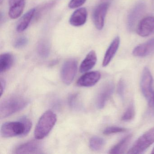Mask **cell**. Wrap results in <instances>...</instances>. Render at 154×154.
I'll return each instance as SVG.
<instances>
[{"instance_id": "4fadbf2b", "label": "cell", "mask_w": 154, "mask_h": 154, "mask_svg": "<svg viewBox=\"0 0 154 154\" xmlns=\"http://www.w3.org/2000/svg\"><path fill=\"white\" fill-rule=\"evenodd\" d=\"M154 52V38H151L144 44L136 47L133 51V55L138 57H145Z\"/></svg>"}, {"instance_id": "f1b7e54d", "label": "cell", "mask_w": 154, "mask_h": 154, "mask_svg": "<svg viewBox=\"0 0 154 154\" xmlns=\"http://www.w3.org/2000/svg\"><path fill=\"white\" fill-rule=\"evenodd\" d=\"M151 153H152V154H154V148L153 149V150H152Z\"/></svg>"}, {"instance_id": "3957f363", "label": "cell", "mask_w": 154, "mask_h": 154, "mask_svg": "<svg viewBox=\"0 0 154 154\" xmlns=\"http://www.w3.org/2000/svg\"><path fill=\"white\" fill-rule=\"evenodd\" d=\"M1 134L3 137L16 136L24 137L27 135L24 122L20 119L18 122H11L4 123L1 129Z\"/></svg>"}, {"instance_id": "9a60e30c", "label": "cell", "mask_w": 154, "mask_h": 154, "mask_svg": "<svg viewBox=\"0 0 154 154\" xmlns=\"http://www.w3.org/2000/svg\"><path fill=\"white\" fill-rule=\"evenodd\" d=\"M87 12L85 8H80L73 12L69 20L70 24L75 27H79L85 24L87 20Z\"/></svg>"}, {"instance_id": "603a6c76", "label": "cell", "mask_w": 154, "mask_h": 154, "mask_svg": "<svg viewBox=\"0 0 154 154\" xmlns=\"http://www.w3.org/2000/svg\"><path fill=\"white\" fill-rule=\"evenodd\" d=\"M135 108L132 103L128 107L122 117V120L128 121L132 119L135 116Z\"/></svg>"}, {"instance_id": "d6986e66", "label": "cell", "mask_w": 154, "mask_h": 154, "mask_svg": "<svg viewBox=\"0 0 154 154\" xmlns=\"http://www.w3.org/2000/svg\"><path fill=\"white\" fill-rule=\"evenodd\" d=\"M14 62L13 55L10 53H5L0 57V72H4L10 69Z\"/></svg>"}, {"instance_id": "5b68a950", "label": "cell", "mask_w": 154, "mask_h": 154, "mask_svg": "<svg viewBox=\"0 0 154 154\" xmlns=\"http://www.w3.org/2000/svg\"><path fill=\"white\" fill-rule=\"evenodd\" d=\"M153 78L150 71L148 67L144 68L142 72L140 85L141 92L146 98L149 105L152 104L153 100Z\"/></svg>"}, {"instance_id": "4316f807", "label": "cell", "mask_w": 154, "mask_h": 154, "mask_svg": "<svg viewBox=\"0 0 154 154\" xmlns=\"http://www.w3.org/2000/svg\"><path fill=\"white\" fill-rule=\"evenodd\" d=\"M118 93L120 96L123 98L124 97V91H125V84L124 81L120 80L119 82L118 85Z\"/></svg>"}, {"instance_id": "f546056e", "label": "cell", "mask_w": 154, "mask_h": 154, "mask_svg": "<svg viewBox=\"0 0 154 154\" xmlns=\"http://www.w3.org/2000/svg\"><path fill=\"white\" fill-rule=\"evenodd\" d=\"M153 100H154V96H153Z\"/></svg>"}, {"instance_id": "e0dca14e", "label": "cell", "mask_w": 154, "mask_h": 154, "mask_svg": "<svg viewBox=\"0 0 154 154\" xmlns=\"http://www.w3.org/2000/svg\"><path fill=\"white\" fill-rule=\"evenodd\" d=\"M97 57L95 51H90L80 66V72H85L91 69L96 64Z\"/></svg>"}, {"instance_id": "484cf974", "label": "cell", "mask_w": 154, "mask_h": 154, "mask_svg": "<svg viewBox=\"0 0 154 154\" xmlns=\"http://www.w3.org/2000/svg\"><path fill=\"white\" fill-rule=\"evenodd\" d=\"M86 0H71L68 7L71 9H75L82 6Z\"/></svg>"}, {"instance_id": "d4e9b609", "label": "cell", "mask_w": 154, "mask_h": 154, "mask_svg": "<svg viewBox=\"0 0 154 154\" xmlns=\"http://www.w3.org/2000/svg\"><path fill=\"white\" fill-rule=\"evenodd\" d=\"M28 43V39L25 37H21L16 40L14 46L16 48H21L26 46Z\"/></svg>"}, {"instance_id": "44dd1931", "label": "cell", "mask_w": 154, "mask_h": 154, "mask_svg": "<svg viewBox=\"0 0 154 154\" xmlns=\"http://www.w3.org/2000/svg\"><path fill=\"white\" fill-rule=\"evenodd\" d=\"M37 52L38 55L42 58L48 57L50 52L49 43L45 40H42L39 42L38 45Z\"/></svg>"}, {"instance_id": "7402d4cb", "label": "cell", "mask_w": 154, "mask_h": 154, "mask_svg": "<svg viewBox=\"0 0 154 154\" xmlns=\"http://www.w3.org/2000/svg\"><path fill=\"white\" fill-rule=\"evenodd\" d=\"M105 144V140L100 137L94 136L90 139V147L94 151H98L101 149L104 146Z\"/></svg>"}, {"instance_id": "7a4b0ae2", "label": "cell", "mask_w": 154, "mask_h": 154, "mask_svg": "<svg viewBox=\"0 0 154 154\" xmlns=\"http://www.w3.org/2000/svg\"><path fill=\"white\" fill-rule=\"evenodd\" d=\"M57 116L51 110L45 112L40 117L36 126L35 136L36 139L41 140L50 133L56 123Z\"/></svg>"}, {"instance_id": "8fae6325", "label": "cell", "mask_w": 154, "mask_h": 154, "mask_svg": "<svg viewBox=\"0 0 154 154\" xmlns=\"http://www.w3.org/2000/svg\"><path fill=\"white\" fill-rule=\"evenodd\" d=\"M100 73L98 71L89 72L82 75L77 82L81 87H91L95 85L100 79Z\"/></svg>"}, {"instance_id": "5bb4252c", "label": "cell", "mask_w": 154, "mask_h": 154, "mask_svg": "<svg viewBox=\"0 0 154 154\" xmlns=\"http://www.w3.org/2000/svg\"><path fill=\"white\" fill-rule=\"evenodd\" d=\"M9 6L10 17L16 19L19 17L24 11L25 0H9Z\"/></svg>"}, {"instance_id": "30bf717a", "label": "cell", "mask_w": 154, "mask_h": 154, "mask_svg": "<svg viewBox=\"0 0 154 154\" xmlns=\"http://www.w3.org/2000/svg\"><path fill=\"white\" fill-rule=\"evenodd\" d=\"M42 146L36 140H31L19 146L16 149V154H39L42 153Z\"/></svg>"}, {"instance_id": "2e32d148", "label": "cell", "mask_w": 154, "mask_h": 154, "mask_svg": "<svg viewBox=\"0 0 154 154\" xmlns=\"http://www.w3.org/2000/svg\"><path fill=\"white\" fill-rule=\"evenodd\" d=\"M119 37H117L112 42L105 53L103 61V66L105 67L110 62L116 54L119 48Z\"/></svg>"}, {"instance_id": "52a82bcc", "label": "cell", "mask_w": 154, "mask_h": 154, "mask_svg": "<svg viewBox=\"0 0 154 154\" xmlns=\"http://www.w3.org/2000/svg\"><path fill=\"white\" fill-rule=\"evenodd\" d=\"M109 7L108 2H104L95 8L92 14L93 20L97 29L101 30L103 27L105 17Z\"/></svg>"}, {"instance_id": "277c9868", "label": "cell", "mask_w": 154, "mask_h": 154, "mask_svg": "<svg viewBox=\"0 0 154 154\" xmlns=\"http://www.w3.org/2000/svg\"><path fill=\"white\" fill-rule=\"evenodd\" d=\"M154 142V127L140 137L128 151V154H140Z\"/></svg>"}, {"instance_id": "ba28073f", "label": "cell", "mask_w": 154, "mask_h": 154, "mask_svg": "<svg viewBox=\"0 0 154 154\" xmlns=\"http://www.w3.org/2000/svg\"><path fill=\"white\" fill-rule=\"evenodd\" d=\"M114 85L112 82L105 84L100 90L96 99V105L98 108H104L107 100H109L114 90Z\"/></svg>"}, {"instance_id": "ffe728a7", "label": "cell", "mask_w": 154, "mask_h": 154, "mask_svg": "<svg viewBox=\"0 0 154 154\" xmlns=\"http://www.w3.org/2000/svg\"><path fill=\"white\" fill-rule=\"evenodd\" d=\"M132 135H129L120 141L117 145L114 146L110 150L109 153L110 154H123L125 150L127 149L131 140Z\"/></svg>"}, {"instance_id": "6da1fadb", "label": "cell", "mask_w": 154, "mask_h": 154, "mask_svg": "<svg viewBox=\"0 0 154 154\" xmlns=\"http://www.w3.org/2000/svg\"><path fill=\"white\" fill-rule=\"evenodd\" d=\"M29 103L28 99L19 95H13L4 99L0 105V118L4 119L23 109Z\"/></svg>"}, {"instance_id": "4dcf8cb0", "label": "cell", "mask_w": 154, "mask_h": 154, "mask_svg": "<svg viewBox=\"0 0 154 154\" xmlns=\"http://www.w3.org/2000/svg\"><path fill=\"white\" fill-rule=\"evenodd\" d=\"M104 1H107V0H104Z\"/></svg>"}, {"instance_id": "83f0119b", "label": "cell", "mask_w": 154, "mask_h": 154, "mask_svg": "<svg viewBox=\"0 0 154 154\" xmlns=\"http://www.w3.org/2000/svg\"><path fill=\"white\" fill-rule=\"evenodd\" d=\"M6 81L4 79L1 78V95L2 96V94H3V92H4V90H5V87H6Z\"/></svg>"}, {"instance_id": "9c48e42d", "label": "cell", "mask_w": 154, "mask_h": 154, "mask_svg": "<svg viewBox=\"0 0 154 154\" xmlns=\"http://www.w3.org/2000/svg\"><path fill=\"white\" fill-rule=\"evenodd\" d=\"M137 32L144 37L154 34V17H147L141 20L137 27Z\"/></svg>"}, {"instance_id": "8992f818", "label": "cell", "mask_w": 154, "mask_h": 154, "mask_svg": "<svg viewBox=\"0 0 154 154\" xmlns=\"http://www.w3.org/2000/svg\"><path fill=\"white\" fill-rule=\"evenodd\" d=\"M77 70V62L70 59L65 62L61 71V78L65 84L69 85L73 81Z\"/></svg>"}, {"instance_id": "7c38bea8", "label": "cell", "mask_w": 154, "mask_h": 154, "mask_svg": "<svg viewBox=\"0 0 154 154\" xmlns=\"http://www.w3.org/2000/svg\"><path fill=\"white\" fill-rule=\"evenodd\" d=\"M145 5L142 2L136 5L131 11L128 17V26L130 30H132L139 19L145 11Z\"/></svg>"}, {"instance_id": "cb8c5ba5", "label": "cell", "mask_w": 154, "mask_h": 154, "mask_svg": "<svg viewBox=\"0 0 154 154\" xmlns=\"http://www.w3.org/2000/svg\"><path fill=\"white\" fill-rule=\"evenodd\" d=\"M127 129L118 127H109L106 128L103 131V134L105 135H110L113 133H120L126 131Z\"/></svg>"}, {"instance_id": "ac0fdd59", "label": "cell", "mask_w": 154, "mask_h": 154, "mask_svg": "<svg viewBox=\"0 0 154 154\" xmlns=\"http://www.w3.org/2000/svg\"><path fill=\"white\" fill-rule=\"evenodd\" d=\"M35 12V9H31L26 14L23 15L17 25V30L18 32H23L27 28Z\"/></svg>"}]
</instances>
